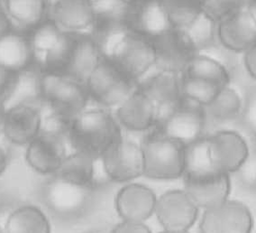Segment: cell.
<instances>
[{
    "label": "cell",
    "instance_id": "1",
    "mask_svg": "<svg viewBox=\"0 0 256 233\" xmlns=\"http://www.w3.org/2000/svg\"><path fill=\"white\" fill-rule=\"evenodd\" d=\"M94 39L104 58L136 85L156 69L154 41L130 28L116 30Z\"/></svg>",
    "mask_w": 256,
    "mask_h": 233
},
{
    "label": "cell",
    "instance_id": "2",
    "mask_svg": "<svg viewBox=\"0 0 256 233\" xmlns=\"http://www.w3.org/2000/svg\"><path fill=\"white\" fill-rule=\"evenodd\" d=\"M67 141L74 151L100 157L119 141L123 128L112 110L100 106L88 107L67 128Z\"/></svg>",
    "mask_w": 256,
    "mask_h": 233
},
{
    "label": "cell",
    "instance_id": "3",
    "mask_svg": "<svg viewBox=\"0 0 256 233\" xmlns=\"http://www.w3.org/2000/svg\"><path fill=\"white\" fill-rule=\"evenodd\" d=\"M42 109V126L40 133L26 146V161L36 173L52 176L59 171L68 155V124Z\"/></svg>",
    "mask_w": 256,
    "mask_h": 233
},
{
    "label": "cell",
    "instance_id": "4",
    "mask_svg": "<svg viewBox=\"0 0 256 233\" xmlns=\"http://www.w3.org/2000/svg\"><path fill=\"white\" fill-rule=\"evenodd\" d=\"M90 102L86 86L60 73H44L42 106L69 125Z\"/></svg>",
    "mask_w": 256,
    "mask_h": 233
},
{
    "label": "cell",
    "instance_id": "5",
    "mask_svg": "<svg viewBox=\"0 0 256 233\" xmlns=\"http://www.w3.org/2000/svg\"><path fill=\"white\" fill-rule=\"evenodd\" d=\"M144 176L172 180L183 176L185 145L152 129L141 143Z\"/></svg>",
    "mask_w": 256,
    "mask_h": 233
},
{
    "label": "cell",
    "instance_id": "6",
    "mask_svg": "<svg viewBox=\"0 0 256 233\" xmlns=\"http://www.w3.org/2000/svg\"><path fill=\"white\" fill-rule=\"evenodd\" d=\"M76 37L62 31L50 19L30 37L32 63L44 73H62L74 48Z\"/></svg>",
    "mask_w": 256,
    "mask_h": 233
},
{
    "label": "cell",
    "instance_id": "7",
    "mask_svg": "<svg viewBox=\"0 0 256 233\" xmlns=\"http://www.w3.org/2000/svg\"><path fill=\"white\" fill-rule=\"evenodd\" d=\"M94 191L54 174L44 184L42 196L47 209L52 214L60 219H72L87 212L92 205Z\"/></svg>",
    "mask_w": 256,
    "mask_h": 233
},
{
    "label": "cell",
    "instance_id": "8",
    "mask_svg": "<svg viewBox=\"0 0 256 233\" xmlns=\"http://www.w3.org/2000/svg\"><path fill=\"white\" fill-rule=\"evenodd\" d=\"M250 146L240 133L221 129L205 136V155L212 173L234 174L246 158Z\"/></svg>",
    "mask_w": 256,
    "mask_h": 233
},
{
    "label": "cell",
    "instance_id": "9",
    "mask_svg": "<svg viewBox=\"0 0 256 233\" xmlns=\"http://www.w3.org/2000/svg\"><path fill=\"white\" fill-rule=\"evenodd\" d=\"M90 101L113 110L136 89V83L124 76L108 60L103 59L86 83Z\"/></svg>",
    "mask_w": 256,
    "mask_h": 233
},
{
    "label": "cell",
    "instance_id": "10",
    "mask_svg": "<svg viewBox=\"0 0 256 233\" xmlns=\"http://www.w3.org/2000/svg\"><path fill=\"white\" fill-rule=\"evenodd\" d=\"M206 119L204 107L183 98L154 129L187 146L204 136Z\"/></svg>",
    "mask_w": 256,
    "mask_h": 233
},
{
    "label": "cell",
    "instance_id": "11",
    "mask_svg": "<svg viewBox=\"0 0 256 233\" xmlns=\"http://www.w3.org/2000/svg\"><path fill=\"white\" fill-rule=\"evenodd\" d=\"M102 167L110 182L128 183L144 176L141 144L123 137L100 156Z\"/></svg>",
    "mask_w": 256,
    "mask_h": 233
},
{
    "label": "cell",
    "instance_id": "12",
    "mask_svg": "<svg viewBox=\"0 0 256 233\" xmlns=\"http://www.w3.org/2000/svg\"><path fill=\"white\" fill-rule=\"evenodd\" d=\"M198 212L200 208L184 189L170 190L157 197L154 215L164 230L188 231Z\"/></svg>",
    "mask_w": 256,
    "mask_h": 233
},
{
    "label": "cell",
    "instance_id": "13",
    "mask_svg": "<svg viewBox=\"0 0 256 233\" xmlns=\"http://www.w3.org/2000/svg\"><path fill=\"white\" fill-rule=\"evenodd\" d=\"M252 215L244 203L228 199L220 205L204 210L200 233H252Z\"/></svg>",
    "mask_w": 256,
    "mask_h": 233
},
{
    "label": "cell",
    "instance_id": "14",
    "mask_svg": "<svg viewBox=\"0 0 256 233\" xmlns=\"http://www.w3.org/2000/svg\"><path fill=\"white\" fill-rule=\"evenodd\" d=\"M52 22L72 37L92 36L95 13L92 0H57L49 9Z\"/></svg>",
    "mask_w": 256,
    "mask_h": 233
},
{
    "label": "cell",
    "instance_id": "15",
    "mask_svg": "<svg viewBox=\"0 0 256 233\" xmlns=\"http://www.w3.org/2000/svg\"><path fill=\"white\" fill-rule=\"evenodd\" d=\"M216 40L234 55H242L256 44V20L247 7L216 25Z\"/></svg>",
    "mask_w": 256,
    "mask_h": 233
},
{
    "label": "cell",
    "instance_id": "16",
    "mask_svg": "<svg viewBox=\"0 0 256 233\" xmlns=\"http://www.w3.org/2000/svg\"><path fill=\"white\" fill-rule=\"evenodd\" d=\"M182 75L178 73L154 69L138 83V87L146 92L157 106L158 122L182 101Z\"/></svg>",
    "mask_w": 256,
    "mask_h": 233
},
{
    "label": "cell",
    "instance_id": "17",
    "mask_svg": "<svg viewBox=\"0 0 256 233\" xmlns=\"http://www.w3.org/2000/svg\"><path fill=\"white\" fill-rule=\"evenodd\" d=\"M114 114L122 128L132 132L151 131L159 117L156 103L138 87L114 109Z\"/></svg>",
    "mask_w": 256,
    "mask_h": 233
},
{
    "label": "cell",
    "instance_id": "18",
    "mask_svg": "<svg viewBox=\"0 0 256 233\" xmlns=\"http://www.w3.org/2000/svg\"><path fill=\"white\" fill-rule=\"evenodd\" d=\"M42 126V106H14L5 110L2 137L14 146H26L38 136Z\"/></svg>",
    "mask_w": 256,
    "mask_h": 233
},
{
    "label": "cell",
    "instance_id": "19",
    "mask_svg": "<svg viewBox=\"0 0 256 233\" xmlns=\"http://www.w3.org/2000/svg\"><path fill=\"white\" fill-rule=\"evenodd\" d=\"M156 51V69L183 75L190 60L197 52L193 49L182 33L172 29L152 39Z\"/></svg>",
    "mask_w": 256,
    "mask_h": 233
},
{
    "label": "cell",
    "instance_id": "20",
    "mask_svg": "<svg viewBox=\"0 0 256 233\" xmlns=\"http://www.w3.org/2000/svg\"><path fill=\"white\" fill-rule=\"evenodd\" d=\"M128 26L150 39L174 29L162 0H132Z\"/></svg>",
    "mask_w": 256,
    "mask_h": 233
},
{
    "label": "cell",
    "instance_id": "21",
    "mask_svg": "<svg viewBox=\"0 0 256 233\" xmlns=\"http://www.w3.org/2000/svg\"><path fill=\"white\" fill-rule=\"evenodd\" d=\"M157 196L151 188L128 183L116 193L114 205L122 220L144 222L154 214Z\"/></svg>",
    "mask_w": 256,
    "mask_h": 233
},
{
    "label": "cell",
    "instance_id": "22",
    "mask_svg": "<svg viewBox=\"0 0 256 233\" xmlns=\"http://www.w3.org/2000/svg\"><path fill=\"white\" fill-rule=\"evenodd\" d=\"M55 174L69 182L93 190L108 182L102 167L100 157H94L77 151L67 155Z\"/></svg>",
    "mask_w": 256,
    "mask_h": 233
},
{
    "label": "cell",
    "instance_id": "23",
    "mask_svg": "<svg viewBox=\"0 0 256 233\" xmlns=\"http://www.w3.org/2000/svg\"><path fill=\"white\" fill-rule=\"evenodd\" d=\"M104 56L92 36L76 37L69 59L60 73L86 85Z\"/></svg>",
    "mask_w": 256,
    "mask_h": 233
},
{
    "label": "cell",
    "instance_id": "24",
    "mask_svg": "<svg viewBox=\"0 0 256 233\" xmlns=\"http://www.w3.org/2000/svg\"><path fill=\"white\" fill-rule=\"evenodd\" d=\"M42 72L36 66L14 73L2 104L4 110L23 104L42 106Z\"/></svg>",
    "mask_w": 256,
    "mask_h": 233
},
{
    "label": "cell",
    "instance_id": "25",
    "mask_svg": "<svg viewBox=\"0 0 256 233\" xmlns=\"http://www.w3.org/2000/svg\"><path fill=\"white\" fill-rule=\"evenodd\" d=\"M1 8L13 31L34 30L49 15L46 0H1Z\"/></svg>",
    "mask_w": 256,
    "mask_h": 233
},
{
    "label": "cell",
    "instance_id": "26",
    "mask_svg": "<svg viewBox=\"0 0 256 233\" xmlns=\"http://www.w3.org/2000/svg\"><path fill=\"white\" fill-rule=\"evenodd\" d=\"M184 180V190L200 210H208L229 199L230 175L224 174L206 180Z\"/></svg>",
    "mask_w": 256,
    "mask_h": 233
},
{
    "label": "cell",
    "instance_id": "27",
    "mask_svg": "<svg viewBox=\"0 0 256 233\" xmlns=\"http://www.w3.org/2000/svg\"><path fill=\"white\" fill-rule=\"evenodd\" d=\"M32 48L30 38L22 33L10 31L0 37V66L10 72H19L31 66Z\"/></svg>",
    "mask_w": 256,
    "mask_h": 233
},
{
    "label": "cell",
    "instance_id": "28",
    "mask_svg": "<svg viewBox=\"0 0 256 233\" xmlns=\"http://www.w3.org/2000/svg\"><path fill=\"white\" fill-rule=\"evenodd\" d=\"M4 233H50L52 227L47 215L41 208L24 204L14 208L6 218Z\"/></svg>",
    "mask_w": 256,
    "mask_h": 233
},
{
    "label": "cell",
    "instance_id": "29",
    "mask_svg": "<svg viewBox=\"0 0 256 233\" xmlns=\"http://www.w3.org/2000/svg\"><path fill=\"white\" fill-rule=\"evenodd\" d=\"M184 75L206 80L222 87L232 82L230 68L214 56L203 53H197L192 57Z\"/></svg>",
    "mask_w": 256,
    "mask_h": 233
},
{
    "label": "cell",
    "instance_id": "30",
    "mask_svg": "<svg viewBox=\"0 0 256 233\" xmlns=\"http://www.w3.org/2000/svg\"><path fill=\"white\" fill-rule=\"evenodd\" d=\"M242 106V97L230 85L221 88L215 99L205 107L206 119L226 123L238 119Z\"/></svg>",
    "mask_w": 256,
    "mask_h": 233
},
{
    "label": "cell",
    "instance_id": "31",
    "mask_svg": "<svg viewBox=\"0 0 256 233\" xmlns=\"http://www.w3.org/2000/svg\"><path fill=\"white\" fill-rule=\"evenodd\" d=\"M197 53L206 50L218 43L216 24L200 14L188 27L178 30Z\"/></svg>",
    "mask_w": 256,
    "mask_h": 233
},
{
    "label": "cell",
    "instance_id": "32",
    "mask_svg": "<svg viewBox=\"0 0 256 233\" xmlns=\"http://www.w3.org/2000/svg\"><path fill=\"white\" fill-rule=\"evenodd\" d=\"M221 88L222 86L200 78L192 77L184 74L182 77L183 98L204 108L215 99Z\"/></svg>",
    "mask_w": 256,
    "mask_h": 233
},
{
    "label": "cell",
    "instance_id": "33",
    "mask_svg": "<svg viewBox=\"0 0 256 233\" xmlns=\"http://www.w3.org/2000/svg\"><path fill=\"white\" fill-rule=\"evenodd\" d=\"M170 22L174 29L183 30L202 14L200 0L164 1Z\"/></svg>",
    "mask_w": 256,
    "mask_h": 233
},
{
    "label": "cell",
    "instance_id": "34",
    "mask_svg": "<svg viewBox=\"0 0 256 233\" xmlns=\"http://www.w3.org/2000/svg\"><path fill=\"white\" fill-rule=\"evenodd\" d=\"M244 8L239 0H202V14L214 23H220L238 10Z\"/></svg>",
    "mask_w": 256,
    "mask_h": 233
},
{
    "label": "cell",
    "instance_id": "35",
    "mask_svg": "<svg viewBox=\"0 0 256 233\" xmlns=\"http://www.w3.org/2000/svg\"><path fill=\"white\" fill-rule=\"evenodd\" d=\"M238 119L242 128L256 140V84L248 86L242 96L241 113Z\"/></svg>",
    "mask_w": 256,
    "mask_h": 233
},
{
    "label": "cell",
    "instance_id": "36",
    "mask_svg": "<svg viewBox=\"0 0 256 233\" xmlns=\"http://www.w3.org/2000/svg\"><path fill=\"white\" fill-rule=\"evenodd\" d=\"M234 174L239 183L251 191H256V143L249 148L246 158Z\"/></svg>",
    "mask_w": 256,
    "mask_h": 233
},
{
    "label": "cell",
    "instance_id": "37",
    "mask_svg": "<svg viewBox=\"0 0 256 233\" xmlns=\"http://www.w3.org/2000/svg\"><path fill=\"white\" fill-rule=\"evenodd\" d=\"M110 233H152L144 222L122 220L112 228Z\"/></svg>",
    "mask_w": 256,
    "mask_h": 233
},
{
    "label": "cell",
    "instance_id": "38",
    "mask_svg": "<svg viewBox=\"0 0 256 233\" xmlns=\"http://www.w3.org/2000/svg\"><path fill=\"white\" fill-rule=\"evenodd\" d=\"M242 55V64L246 72L256 83V44Z\"/></svg>",
    "mask_w": 256,
    "mask_h": 233
},
{
    "label": "cell",
    "instance_id": "39",
    "mask_svg": "<svg viewBox=\"0 0 256 233\" xmlns=\"http://www.w3.org/2000/svg\"><path fill=\"white\" fill-rule=\"evenodd\" d=\"M13 75L14 72H10L0 66V105H2L5 101Z\"/></svg>",
    "mask_w": 256,
    "mask_h": 233
},
{
    "label": "cell",
    "instance_id": "40",
    "mask_svg": "<svg viewBox=\"0 0 256 233\" xmlns=\"http://www.w3.org/2000/svg\"><path fill=\"white\" fill-rule=\"evenodd\" d=\"M13 29L11 28L8 19L6 18L4 11L2 10L1 6H0V37L6 35V33L12 31Z\"/></svg>",
    "mask_w": 256,
    "mask_h": 233
},
{
    "label": "cell",
    "instance_id": "41",
    "mask_svg": "<svg viewBox=\"0 0 256 233\" xmlns=\"http://www.w3.org/2000/svg\"><path fill=\"white\" fill-rule=\"evenodd\" d=\"M8 165V152L5 146L0 142V175L5 172Z\"/></svg>",
    "mask_w": 256,
    "mask_h": 233
},
{
    "label": "cell",
    "instance_id": "42",
    "mask_svg": "<svg viewBox=\"0 0 256 233\" xmlns=\"http://www.w3.org/2000/svg\"><path fill=\"white\" fill-rule=\"evenodd\" d=\"M4 119H5V110L3 106L0 105V138L3 135V126H4Z\"/></svg>",
    "mask_w": 256,
    "mask_h": 233
},
{
    "label": "cell",
    "instance_id": "43",
    "mask_svg": "<svg viewBox=\"0 0 256 233\" xmlns=\"http://www.w3.org/2000/svg\"><path fill=\"white\" fill-rule=\"evenodd\" d=\"M247 8L251 11L252 14L256 20V0H251L249 5L247 6Z\"/></svg>",
    "mask_w": 256,
    "mask_h": 233
},
{
    "label": "cell",
    "instance_id": "44",
    "mask_svg": "<svg viewBox=\"0 0 256 233\" xmlns=\"http://www.w3.org/2000/svg\"><path fill=\"white\" fill-rule=\"evenodd\" d=\"M160 233H190L188 231H170V230H162Z\"/></svg>",
    "mask_w": 256,
    "mask_h": 233
},
{
    "label": "cell",
    "instance_id": "45",
    "mask_svg": "<svg viewBox=\"0 0 256 233\" xmlns=\"http://www.w3.org/2000/svg\"><path fill=\"white\" fill-rule=\"evenodd\" d=\"M46 1H47L48 5H49V9H50V6L52 5V4L54 3L55 1H57V0H46Z\"/></svg>",
    "mask_w": 256,
    "mask_h": 233
},
{
    "label": "cell",
    "instance_id": "46",
    "mask_svg": "<svg viewBox=\"0 0 256 233\" xmlns=\"http://www.w3.org/2000/svg\"><path fill=\"white\" fill-rule=\"evenodd\" d=\"M0 233H4V230H3V225L0 223Z\"/></svg>",
    "mask_w": 256,
    "mask_h": 233
},
{
    "label": "cell",
    "instance_id": "47",
    "mask_svg": "<svg viewBox=\"0 0 256 233\" xmlns=\"http://www.w3.org/2000/svg\"><path fill=\"white\" fill-rule=\"evenodd\" d=\"M0 6H1V1H0Z\"/></svg>",
    "mask_w": 256,
    "mask_h": 233
},
{
    "label": "cell",
    "instance_id": "48",
    "mask_svg": "<svg viewBox=\"0 0 256 233\" xmlns=\"http://www.w3.org/2000/svg\"><path fill=\"white\" fill-rule=\"evenodd\" d=\"M200 1H202V0H200Z\"/></svg>",
    "mask_w": 256,
    "mask_h": 233
},
{
    "label": "cell",
    "instance_id": "49",
    "mask_svg": "<svg viewBox=\"0 0 256 233\" xmlns=\"http://www.w3.org/2000/svg\"><path fill=\"white\" fill-rule=\"evenodd\" d=\"M254 142H256V140H254Z\"/></svg>",
    "mask_w": 256,
    "mask_h": 233
},
{
    "label": "cell",
    "instance_id": "50",
    "mask_svg": "<svg viewBox=\"0 0 256 233\" xmlns=\"http://www.w3.org/2000/svg\"><path fill=\"white\" fill-rule=\"evenodd\" d=\"M0 1H1V0H0Z\"/></svg>",
    "mask_w": 256,
    "mask_h": 233
}]
</instances>
